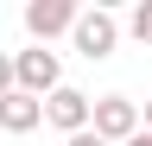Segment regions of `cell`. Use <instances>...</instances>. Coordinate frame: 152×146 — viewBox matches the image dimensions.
I'll return each instance as SVG.
<instances>
[{"label": "cell", "instance_id": "6da1fadb", "mask_svg": "<svg viewBox=\"0 0 152 146\" xmlns=\"http://www.w3.org/2000/svg\"><path fill=\"white\" fill-rule=\"evenodd\" d=\"M57 83H64V57H57L51 45H26V51H13V89H19V95L45 102Z\"/></svg>", "mask_w": 152, "mask_h": 146}, {"label": "cell", "instance_id": "7a4b0ae2", "mask_svg": "<svg viewBox=\"0 0 152 146\" xmlns=\"http://www.w3.org/2000/svg\"><path fill=\"white\" fill-rule=\"evenodd\" d=\"M70 45H76V57L102 64V57H114V45H121V19H114L108 7H76V26H70Z\"/></svg>", "mask_w": 152, "mask_h": 146}, {"label": "cell", "instance_id": "3957f363", "mask_svg": "<svg viewBox=\"0 0 152 146\" xmlns=\"http://www.w3.org/2000/svg\"><path fill=\"white\" fill-rule=\"evenodd\" d=\"M89 134L102 146H121L140 134V102L133 95H89Z\"/></svg>", "mask_w": 152, "mask_h": 146}, {"label": "cell", "instance_id": "277c9868", "mask_svg": "<svg viewBox=\"0 0 152 146\" xmlns=\"http://www.w3.org/2000/svg\"><path fill=\"white\" fill-rule=\"evenodd\" d=\"M70 26H76V0H26V32H32V45L70 38Z\"/></svg>", "mask_w": 152, "mask_h": 146}, {"label": "cell", "instance_id": "5b68a950", "mask_svg": "<svg viewBox=\"0 0 152 146\" xmlns=\"http://www.w3.org/2000/svg\"><path fill=\"white\" fill-rule=\"evenodd\" d=\"M38 108H45V121H51L64 140L89 127V95H83V89H70V83H57V89H51V95L38 102Z\"/></svg>", "mask_w": 152, "mask_h": 146}, {"label": "cell", "instance_id": "8992f818", "mask_svg": "<svg viewBox=\"0 0 152 146\" xmlns=\"http://www.w3.org/2000/svg\"><path fill=\"white\" fill-rule=\"evenodd\" d=\"M0 127H7V134H32V127H45V108L32 95H19V89H7V95H0Z\"/></svg>", "mask_w": 152, "mask_h": 146}, {"label": "cell", "instance_id": "52a82bcc", "mask_svg": "<svg viewBox=\"0 0 152 146\" xmlns=\"http://www.w3.org/2000/svg\"><path fill=\"white\" fill-rule=\"evenodd\" d=\"M127 32L140 45H152V0H133V13H127Z\"/></svg>", "mask_w": 152, "mask_h": 146}, {"label": "cell", "instance_id": "ba28073f", "mask_svg": "<svg viewBox=\"0 0 152 146\" xmlns=\"http://www.w3.org/2000/svg\"><path fill=\"white\" fill-rule=\"evenodd\" d=\"M13 89V51H0V95Z\"/></svg>", "mask_w": 152, "mask_h": 146}, {"label": "cell", "instance_id": "9c48e42d", "mask_svg": "<svg viewBox=\"0 0 152 146\" xmlns=\"http://www.w3.org/2000/svg\"><path fill=\"white\" fill-rule=\"evenodd\" d=\"M64 146H102V140H95V134H89V127H83V134H70Z\"/></svg>", "mask_w": 152, "mask_h": 146}, {"label": "cell", "instance_id": "30bf717a", "mask_svg": "<svg viewBox=\"0 0 152 146\" xmlns=\"http://www.w3.org/2000/svg\"><path fill=\"white\" fill-rule=\"evenodd\" d=\"M140 134H152V95H146V108H140Z\"/></svg>", "mask_w": 152, "mask_h": 146}, {"label": "cell", "instance_id": "8fae6325", "mask_svg": "<svg viewBox=\"0 0 152 146\" xmlns=\"http://www.w3.org/2000/svg\"><path fill=\"white\" fill-rule=\"evenodd\" d=\"M121 146H152V134H133V140H121Z\"/></svg>", "mask_w": 152, "mask_h": 146}]
</instances>
